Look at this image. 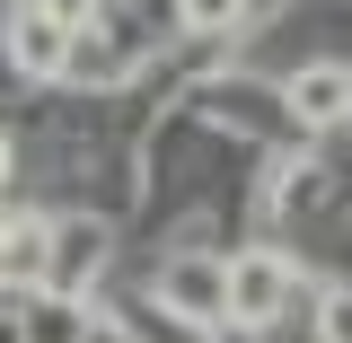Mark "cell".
<instances>
[{"instance_id": "6da1fadb", "label": "cell", "mask_w": 352, "mask_h": 343, "mask_svg": "<svg viewBox=\"0 0 352 343\" xmlns=\"http://www.w3.org/2000/svg\"><path fill=\"white\" fill-rule=\"evenodd\" d=\"M291 291H300V273L273 256V247H247V256L220 264V326H247V335H264V326H282Z\"/></svg>"}, {"instance_id": "7a4b0ae2", "label": "cell", "mask_w": 352, "mask_h": 343, "mask_svg": "<svg viewBox=\"0 0 352 343\" xmlns=\"http://www.w3.org/2000/svg\"><path fill=\"white\" fill-rule=\"evenodd\" d=\"M282 106H291V124H308V132L352 124V62H300V71L282 80Z\"/></svg>"}, {"instance_id": "3957f363", "label": "cell", "mask_w": 352, "mask_h": 343, "mask_svg": "<svg viewBox=\"0 0 352 343\" xmlns=\"http://www.w3.org/2000/svg\"><path fill=\"white\" fill-rule=\"evenodd\" d=\"M97 264H106V229H97V220H53V247H44V291H62V300H71Z\"/></svg>"}, {"instance_id": "277c9868", "label": "cell", "mask_w": 352, "mask_h": 343, "mask_svg": "<svg viewBox=\"0 0 352 343\" xmlns=\"http://www.w3.org/2000/svg\"><path fill=\"white\" fill-rule=\"evenodd\" d=\"M9 62L27 71V80H62V62H71V27H53L36 0L9 18Z\"/></svg>"}, {"instance_id": "5b68a950", "label": "cell", "mask_w": 352, "mask_h": 343, "mask_svg": "<svg viewBox=\"0 0 352 343\" xmlns=\"http://www.w3.org/2000/svg\"><path fill=\"white\" fill-rule=\"evenodd\" d=\"M44 247H53V220L18 212L0 229V291H44Z\"/></svg>"}, {"instance_id": "8992f818", "label": "cell", "mask_w": 352, "mask_h": 343, "mask_svg": "<svg viewBox=\"0 0 352 343\" xmlns=\"http://www.w3.org/2000/svg\"><path fill=\"white\" fill-rule=\"evenodd\" d=\"M159 291H168V300L185 308L194 326H220V264H212V256H185V264H168V273H159Z\"/></svg>"}, {"instance_id": "52a82bcc", "label": "cell", "mask_w": 352, "mask_h": 343, "mask_svg": "<svg viewBox=\"0 0 352 343\" xmlns=\"http://www.w3.org/2000/svg\"><path fill=\"white\" fill-rule=\"evenodd\" d=\"M80 326H88V317L62 300V291H36V300L18 308V335H27V343H80Z\"/></svg>"}, {"instance_id": "ba28073f", "label": "cell", "mask_w": 352, "mask_h": 343, "mask_svg": "<svg viewBox=\"0 0 352 343\" xmlns=\"http://www.w3.org/2000/svg\"><path fill=\"white\" fill-rule=\"evenodd\" d=\"M124 71H132V53H124V44H88V27L71 36V62H62V80H88V88H97V80H124Z\"/></svg>"}, {"instance_id": "9c48e42d", "label": "cell", "mask_w": 352, "mask_h": 343, "mask_svg": "<svg viewBox=\"0 0 352 343\" xmlns=\"http://www.w3.org/2000/svg\"><path fill=\"white\" fill-rule=\"evenodd\" d=\"M247 9L256 0H176V27L185 36H229V27H247Z\"/></svg>"}, {"instance_id": "30bf717a", "label": "cell", "mask_w": 352, "mask_h": 343, "mask_svg": "<svg viewBox=\"0 0 352 343\" xmlns=\"http://www.w3.org/2000/svg\"><path fill=\"white\" fill-rule=\"evenodd\" d=\"M317 343H352V282L317 291Z\"/></svg>"}, {"instance_id": "8fae6325", "label": "cell", "mask_w": 352, "mask_h": 343, "mask_svg": "<svg viewBox=\"0 0 352 343\" xmlns=\"http://www.w3.org/2000/svg\"><path fill=\"white\" fill-rule=\"evenodd\" d=\"M44 18H53V27H71V36H80V27H97V0H36Z\"/></svg>"}, {"instance_id": "7c38bea8", "label": "cell", "mask_w": 352, "mask_h": 343, "mask_svg": "<svg viewBox=\"0 0 352 343\" xmlns=\"http://www.w3.org/2000/svg\"><path fill=\"white\" fill-rule=\"evenodd\" d=\"M80 343H132V326H115V317H88V326H80Z\"/></svg>"}, {"instance_id": "4fadbf2b", "label": "cell", "mask_w": 352, "mask_h": 343, "mask_svg": "<svg viewBox=\"0 0 352 343\" xmlns=\"http://www.w3.org/2000/svg\"><path fill=\"white\" fill-rule=\"evenodd\" d=\"M9 168H18V141H9V132H0V185H9Z\"/></svg>"}, {"instance_id": "5bb4252c", "label": "cell", "mask_w": 352, "mask_h": 343, "mask_svg": "<svg viewBox=\"0 0 352 343\" xmlns=\"http://www.w3.org/2000/svg\"><path fill=\"white\" fill-rule=\"evenodd\" d=\"M0 343H27V335H18V317H0Z\"/></svg>"}, {"instance_id": "9a60e30c", "label": "cell", "mask_w": 352, "mask_h": 343, "mask_svg": "<svg viewBox=\"0 0 352 343\" xmlns=\"http://www.w3.org/2000/svg\"><path fill=\"white\" fill-rule=\"evenodd\" d=\"M9 220H18V212H9V203H0V229H9Z\"/></svg>"}]
</instances>
